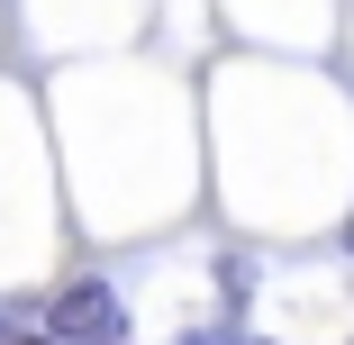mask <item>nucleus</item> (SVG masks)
<instances>
[{
	"label": "nucleus",
	"instance_id": "obj_1",
	"mask_svg": "<svg viewBox=\"0 0 354 345\" xmlns=\"http://www.w3.org/2000/svg\"><path fill=\"white\" fill-rule=\"evenodd\" d=\"M46 336L55 345H118V291L109 282H64L55 291V309H46Z\"/></svg>",
	"mask_w": 354,
	"mask_h": 345
},
{
	"label": "nucleus",
	"instance_id": "obj_2",
	"mask_svg": "<svg viewBox=\"0 0 354 345\" xmlns=\"http://www.w3.org/2000/svg\"><path fill=\"white\" fill-rule=\"evenodd\" d=\"M200 345H245V336H200Z\"/></svg>",
	"mask_w": 354,
	"mask_h": 345
}]
</instances>
